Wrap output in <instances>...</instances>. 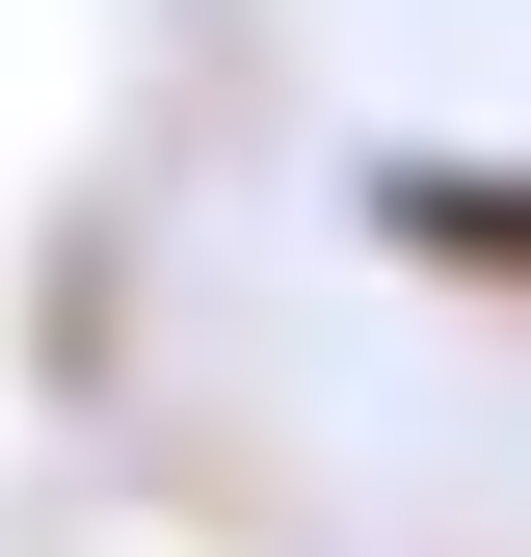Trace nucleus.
Segmentation results:
<instances>
[{
    "label": "nucleus",
    "instance_id": "obj_1",
    "mask_svg": "<svg viewBox=\"0 0 531 557\" xmlns=\"http://www.w3.org/2000/svg\"><path fill=\"white\" fill-rule=\"evenodd\" d=\"M398 213H425L452 265H531V186H398Z\"/></svg>",
    "mask_w": 531,
    "mask_h": 557
}]
</instances>
